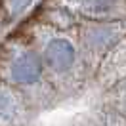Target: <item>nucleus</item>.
<instances>
[{
  "label": "nucleus",
  "mask_w": 126,
  "mask_h": 126,
  "mask_svg": "<svg viewBox=\"0 0 126 126\" xmlns=\"http://www.w3.org/2000/svg\"><path fill=\"white\" fill-rule=\"evenodd\" d=\"M44 59L54 71H67L75 63V48L69 40L65 38H54L46 44L44 50Z\"/></svg>",
  "instance_id": "obj_1"
},
{
  "label": "nucleus",
  "mask_w": 126,
  "mask_h": 126,
  "mask_svg": "<svg viewBox=\"0 0 126 126\" xmlns=\"http://www.w3.org/2000/svg\"><path fill=\"white\" fill-rule=\"evenodd\" d=\"M10 73H12V79L19 84H32L42 75V63H40L36 54L25 52V54H21L19 57L14 59Z\"/></svg>",
  "instance_id": "obj_2"
},
{
  "label": "nucleus",
  "mask_w": 126,
  "mask_h": 126,
  "mask_svg": "<svg viewBox=\"0 0 126 126\" xmlns=\"http://www.w3.org/2000/svg\"><path fill=\"white\" fill-rule=\"evenodd\" d=\"M14 109H16V103L10 97L6 92L0 90V122L2 120H10L14 117Z\"/></svg>",
  "instance_id": "obj_3"
},
{
  "label": "nucleus",
  "mask_w": 126,
  "mask_h": 126,
  "mask_svg": "<svg viewBox=\"0 0 126 126\" xmlns=\"http://www.w3.org/2000/svg\"><path fill=\"white\" fill-rule=\"evenodd\" d=\"M32 0H10V8H12V14H21Z\"/></svg>",
  "instance_id": "obj_4"
}]
</instances>
